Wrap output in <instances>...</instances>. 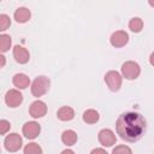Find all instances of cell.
Segmentation results:
<instances>
[{
    "label": "cell",
    "instance_id": "3",
    "mask_svg": "<svg viewBox=\"0 0 154 154\" xmlns=\"http://www.w3.org/2000/svg\"><path fill=\"white\" fill-rule=\"evenodd\" d=\"M122 73L126 79H136L141 73V67L136 61L129 60L122 65Z\"/></svg>",
    "mask_w": 154,
    "mask_h": 154
},
{
    "label": "cell",
    "instance_id": "9",
    "mask_svg": "<svg viewBox=\"0 0 154 154\" xmlns=\"http://www.w3.org/2000/svg\"><path fill=\"white\" fill-rule=\"evenodd\" d=\"M97 138L103 147H112L113 144H116V135L111 129H102L99 132Z\"/></svg>",
    "mask_w": 154,
    "mask_h": 154
},
{
    "label": "cell",
    "instance_id": "10",
    "mask_svg": "<svg viewBox=\"0 0 154 154\" xmlns=\"http://www.w3.org/2000/svg\"><path fill=\"white\" fill-rule=\"evenodd\" d=\"M29 113L32 118H41L43 116H46L47 113V106L43 101L41 100H36L34 101L30 107H29Z\"/></svg>",
    "mask_w": 154,
    "mask_h": 154
},
{
    "label": "cell",
    "instance_id": "11",
    "mask_svg": "<svg viewBox=\"0 0 154 154\" xmlns=\"http://www.w3.org/2000/svg\"><path fill=\"white\" fill-rule=\"evenodd\" d=\"M13 58L19 64H26L29 61L30 54H29L28 49L24 48L23 46H14V48H13Z\"/></svg>",
    "mask_w": 154,
    "mask_h": 154
},
{
    "label": "cell",
    "instance_id": "16",
    "mask_svg": "<svg viewBox=\"0 0 154 154\" xmlns=\"http://www.w3.org/2000/svg\"><path fill=\"white\" fill-rule=\"evenodd\" d=\"M99 118H100V116H99V113H97V111H95V109H87L84 113H83V120H84V123H87V124H95L97 120H99Z\"/></svg>",
    "mask_w": 154,
    "mask_h": 154
},
{
    "label": "cell",
    "instance_id": "14",
    "mask_svg": "<svg viewBox=\"0 0 154 154\" xmlns=\"http://www.w3.org/2000/svg\"><path fill=\"white\" fill-rule=\"evenodd\" d=\"M57 116H58V118H59L60 120H63V122H69V120L73 119V117H75V111H73V108H71L70 106H63V107H60V108L58 109Z\"/></svg>",
    "mask_w": 154,
    "mask_h": 154
},
{
    "label": "cell",
    "instance_id": "21",
    "mask_svg": "<svg viewBox=\"0 0 154 154\" xmlns=\"http://www.w3.org/2000/svg\"><path fill=\"white\" fill-rule=\"evenodd\" d=\"M11 129V124L10 122H7L6 119H1L0 120V135H5L10 131Z\"/></svg>",
    "mask_w": 154,
    "mask_h": 154
},
{
    "label": "cell",
    "instance_id": "20",
    "mask_svg": "<svg viewBox=\"0 0 154 154\" xmlns=\"http://www.w3.org/2000/svg\"><path fill=\"white\" fill-rule=\"evenodd\" d=\"M10 25H11V19H10V17H8L7 14H5V13L0 14V31L7 30V29L10 28Z\"/></svg>",
    "mask_w": 154,
    "mask_h": 154
},
{
    "label": "cell",
    "instance_id": "22",
    "mask_svg": "<svg viewBox=\"0 0 154 154\" xmlns=\"http://www.w3.org/2000/svg\"><path fill=\"white\" fill-rule=\"evenodd\" d=\"M112 153H113V154H119V153H132V150H131L129 147H126V146H118V147L113 148Z\"/></svg>",
    "mask_w": 154,
    "mask_h": 154
},
{
    "label": "cell",
    "instance_id": "23",
    "mask_svg": "<svg viewBox=\"0 0 154 154\" xmlns=\"http://www.w3.org/2000/svg\"><path fill=\"white\" fill-rule=\"evenodd\" d=\"M5 64H6V58L0 53V69H1V67H4V66H5Z\"/></svg>",
    "mask_w": 154,
    "mask_h": 154
},
{
    "label": "cell",
    "instance_id": "12",
    "mask_svg": "<svg viewBox=\"0 0 154 154\" xmlns=\"http://www.w3.org/2000/svg\"><path fill=\"white\" fill-rule=\"evenodd\" d=\"M12 82H13V85L16 88H18V89H25L30 84V78L25 73H16L13 76Z\"/></svg>",
    "mask_w": 154,
    "mask_h": 154
},
{
    "label": "cell",
    "instance_id": "7",
    "mask_svg": "<svg viewBox=\"0 0 154 154\" xmlns=\"http://www.w3.org/2000/svg\"><path fill=\"white\" fill-rule=\"evenodd\" d=\"M109 42L113 47L119 48V47H124L128 42H129V35L126 31L124 30H117L114 31L111 37H109Z\"/></svg>",
    "mask_w": 154,
    "mask_h": 154
},
{
    "label": "cell",
    "instance_id": "17",
    "mask_svg": "<svg viewBox=\"0 0 154 154\" xmlns=\"http://www.w3.org/2000/svg\"><path fill=\"white\" fill-rule=\"evenodd\" d=\"M11 46H12L11 36L7 34L0 35V53H5V52L10 51Z\"/></svg>",
    "mask_w": 154,
    "mask_h": 154
},
{
    "label": "cell",
    "instance_id": "2",
    "mask_svg": "<svg viewBox=\"0 0 154 154\" xmlns=\"http://www.w3.org/2000/svg\"><path fill=\"white\" fill-rule=\"evenodd\" d=\"M49 85H51V81H49L48 77H46V76H38L31 83V87H30L31 94L35 97H40V96L45 95L48 91Z\"/></svg>",
    "mask_w": 154,
    "mask_h": 154
},
{
    "label": "cell",
    "instance_id": "13",
    "mask_svg": "<svg viewBox=\"0 0 154 154\" xmlns=\"http://www.w3.org/2000/svg\"><path fill=\"white\" fill-rule=\"evenodd\" d=\"M13 17H14L16 22H18V23H26L31 17V12L26 7H18L16 10Z\"/></svg>",
    "mask_w": 154,
    "mask_h": 154
},
{
    "label": "cell",
    "instance_id": "8",
    "mask_svg": "<svg viewBox=\"0 0 154 154\" xmlns=\"http://www.w3.org/2000/svg\"><path fill=\"white\" fill-rule=\"evenodd\" d=\"M22 131H23V135H24L26 138L34 140V138H36V137L40 135V132H41V126H40L38 123H36V122H26V123L23 125Z\"/></svg>",
    "mask_w": 154,
    "mask_h": 154
},
{
    "label": "cell",
    "instance_id": "19",
    "mask_svg": "<svg viewBox=\"0 0 154 154\" xmlns=\"http://www.w3.org/2000/svg\"><path fill=\"white\" fill-rule=\"evenodd\" d=\"M24 153L25 154H41L42 153V148L37 143L31 142V143H28L24 147Z\"/></svg>",
    "mask_w": 154,
    "mask_h": 154
},
{
    "label": "cell",
    "instance_id": "15",
    "mask_svg": "<svg viewBox=\"0 0 154 154\" xmlns=\"http://www.w3.org/2000/svg\"><path fill=\"white\" fill-rule=\"evenodd\" d=\"M61 141L67 147L69 146H73L77 142V134L73 130H65L61 134Z\"/></svg>",
    "mask_w": 154,
    "mask_h": 154
},
{
    "label": "cell",
    "instance_id": "24",
    "mask_svg": "<svg viewBox=\"0 0 154 154\" xmlns=\"http://www.w3.org/2000/svg\"><path fill=\"white\" fill-rule=\"evenodd\" d=\"M95 153H106V150L105 149H101V148H95V149H93L91 150V154H95Z\"/></svg>",
    "mask_w": 154,
    "mask_h": 154
},
{
    "label": "cell",
    "instance_id": "25",
    "mask_svg": "<svg viewBox=\"0 0 154 154\" xmlns=\"http://www.w3.org/2000/svg\"><path fill=\"white\" fill-rule=\"evenodd\" d=\"M61 153H63V154H65V153H70V154H73L75 152H73V150H71V149H65V150H63Z\"/></svg>",
    "mask_w": 154,
    "mask_h": 154
},
{
    "label": "cell",
    "instance_id": "4",
    "mask_svg": "<svg viewBox=\"0 0 154 154\" xmlns=\"http://www.w3.org/2000/svg\"><path fill=\"white\" fill-rule=\"evenodd\" d=\"M22 144H23V140L22 137L13 132V134H10L5 137V141H4V146H5V149L10 153H14V152H18L20 148H22Z\"/></svg>",
    "mask_w": 154,
    "mask_h": 154
},
{
    "label": "cell",
    "instance_id": "18",
    "mask_svg": "<svg viewBox=\"0 0 154 154\" xmlns=\"http://www.w3.org/2000/svg\"><path fill=\"white\" fill-rule=\"evenodd\" d=\"M143 28V20L138 17H134L129 22V29L134 32H140Z\"/></svg>",
    "mask_w": 154,
    "mask_h": 154
},
{
    "label": "cell",
    "instance_id": "26",
    "mask_svg": "<svg viewBox=\"0 0 154 154\" xmlns=\"http://www.w3.org/2000/svg\"><path fill=\"white\" fill-rule=\"evenodd\" d=\"M149 4H150V5L153 6V2H152V0H149Z\"/></svg>",
    "mask_w": 154,
    "mask_h": 154
},
{
    "label": "cell",
    "instance_id": "1",
    "mask_svg": "<svg viewBox=\"0 0 154 154\" xmlns=\"http://www.w3.org/2000/svg\"><path fill=\"white\" fill-rule=\"evenodd\" d=\"M147 122L141 113L126 112L118 117L116 122V131L119 137L126 142H136L144 135Z\"/></svg>",
    "mask_w": 154,
    "mask_h": 154
},
{
    "label": "cell",
    "instance_id": "27",
    "mask_svg": "<svg viewBox=\"0 0 154 154\" xmlns=\"http://www.w3.org/2000/svg\"><path fill=\"white\" fill-rule=\"evenodd\" d=\"M0 1H1V0H0Z\"/></svg>",
    "mask_w": 154,
    "mask_h": 154
},
{
    "label": "cell",
    "instance_id": "6",
    "mask_svg": "<svg viewBox=\"0 0 154 154\" xmlns=\"http://www.w3.org/2000/svg\"><path fill=\"white\" fill-rule=\"evenodd\" d=\"M23 101V95L18 89H10L5 94V102L8 107H18Z\"/></svg>",
    "mask_w": 154,
    "mask_h": 154
},
{
    "label": "cell",
    "instance_id": "5",
    "mask_svg": "<svg viewBox=\"0 0 154 154\" xmlns=\"http://www.w3.org/2000/svg\"><path fill=\"white\" fill-rule=\"evenodd\" d=\"M105 82H106L107 87L109 88V90L118 91L120 89V87H122L123 78H122L119 72H117V71H108L105 75Z\"/></svg>",
    "mask_w": 154,
    "mask_h": 154
}]
</instances>
